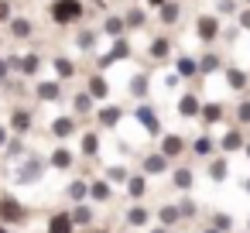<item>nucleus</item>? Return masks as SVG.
<instances>
[{
	"instance_id": "f257e3e1",
	"label": "nucleus",
	"mask_w": 250,
	"mask_h": 233,
	"mask_svg": "<svg viewBox=\"0 0 250 233\" xmlns=\"http://www.w3.org/2000/svg\"><path fill=\"white\" fill-rule=\"evenodd\" d=\"M86 14L83 7V0H52V7H48V18L59 24V28H69V24H79Z\"/></svg>"
},
{
	"instance_id": "f03ea898",
	"label": "nucleus",
	"mask_w": 250,
	"mask_h": 233,
	"mask_svg": "<svg viewBox=\"0 0 250 233\" xmlns=\"http://www.w3.org/2000/svg\"><path fill=\"white\" fill-rule=\"evenodd\" d=\"M0 223H28V209L14 195H0Z\"/></svg>"
},
{
	"instance_id": "7ed1b4c3",
	"label": "nucleus",
	"mask_w": 250,
	"mask_h": 233,
	"mask_svg": "<svg viewBox=\"0 0 250 233\" xmlns=\"http://www.w3.org/2000/svg\"><path fill=\"white\" fill-rule=\"evenodd\" d=\"M195 35H199L202 45H212V42L219 38V18H216V14H202V18L195 21Z\"/></svg>"
},
{
	"instance_id": "20e7f679",
	"label": "nucleus",
	"mask_w": 250,
	"mask_h": 233,
	"mask_svg": "<svg viewBox=\"0 0 250 233\" xmlns=\"http://www.w3.org/2000/svg\"><path fill=\"white\" fill-rule=\"evenodd\" d=\"M134 117L144 124V130H147L151 137H161V120L154 117V110H151V106H137V110H134Z\"/></svg>"
},
{
	"instance_id": "39448f33",
	"label": "nucleus",
	"mask_w": 250,
	"mask_h": 233,
	"mask_svg": "<svg viewBox=\"0 0 250 233\" xmlns=\"http://www.w3.org/2000/svg\"><path fill=\"white\" fill-rule=\"evenodd\" d=\"M130 55V45L124 42V38H117L113 42V52H106V55H100V69H106V65H113V62H120V59H127Z\"/></svg>"
},
{
	"instance_id": "423d86ee",
	"label": "nucleus",
	"mask_w": 250,
	"mask_h": 233,
	"mask_svg": "<svg viewBox=\"0 0 250 233\" xmlns=\"http://www.w3.org/2000/svg\"><path fill=\"white\" fill-rule=\"evenodd\" d=\"M185 137H178V134H165L161 137V154H168V158H178V154H185Z\"/></svg>"
},
{
	"instance_id": "0eeeda50",
	"label": "nucleus",
	"mask_w": 250,
	"mask_h": 233,
	"mask_svg": "<svg viewBox=\"0 0 250 233\" xmlns=\"http://www.w3.org/2000/svg\"><path fill=\"white\" fill-rule=\"evenodd\" d=\"M35 96H38L42 103H59V100H62V86H59V83H38V86H35Z\"/></svg>"
},
{
	"instance_id": "6e6552de",
	"label": "nucleus",
	"mask_w": 250,
	"mask_h": 233,
	"mask_svg": "<svg viewBox=\"0 0 250 233\" xmlns=\"http://www.w3.org/2000/svg\"><path fill=\"white\" fill-rule=\"evenodd\" d=\"M178 113H182V117H202V103H199V96H195V93H185V96L178 100Z\"/></svg>"
},
{
	"instance_id": "1a4fd4ad",
	"label": "nucleus",
	"mask_w": 250,
	"mask_h": 233,
	"mask_svg": "<svg viewBox=\"0 0 250 233\" xmlns=\"http://www.w3.org/2000/svg\"><path fill=\"white\" fill-rule=\"evenodd\" d=\"M72 226H76L72 212H55L48 219V233H72Z\"/></svg>"
},
{
	"instance_id": "9d476101",
	"label": "nucleus",
	"mask_w": 250,
	"mask_h": 233,
	"mask_svg": "<svg viewBox=\"0 0 250 233\" xmlns=\"http://www.w3.org/2000/svg\"><path fill=\"white\" fill-rule=\"evenodd\" d=\"M223 69V59L216 55V52H206L202 59H199V76H212V72H219Z\"/></svg>"
},
{
	"instance_id": "9b49d317",
	"label": "nucleus",
	"mask_w": 250,
	"mask_h": 233,
	"mask_svg": "<svg viewBox=\"0 0 250 233\" xmlns=\"http://www.w3.org/2000/svg\"><path fill=\"white\" fill-rule=\"evenodd\" d=\"M144 171H147V175L168 171V154H161V151H158V154H147V158H144Z\"/></svg>"
},
{
	"instance_id": "f8f14e48",
	"label": "nucleus",
	"mask_w": 250,
	"mask_h": 233,
	"mask_svg": "<svg viewBox=\"0 0 250 233\" xmlns=\"http://www.w3.org/2000/svg\"><path fill=\"white\" fill-rule=\"evenodd\" d=\"M147 55H151L154 62H165V59L171 55V42H168V38H154L151 48H147Z\"/></svg>"
},
{
	"instance_id": "ddd939ff",
	"label": "nucleus",
	"mask_w": 250,
	"mask_h": 233,
	"mask_svg": "<svg viewBox=\"0 0 250 233\" xmlns=\"http://www.w3.org/2000/svg\"><path fill=\"white\" fill-rule=\"evenodd\" d=\"M89 93H93V100H106V96H110V83H106L100 72H93V76H89Z\"/></svg>"
},
{
	"instance_id": "4468645a",
	"label": "nucleus",
	"mask_w": 250,
	"mask_h": 233,
	"mask_svg": "<svg viewBox=\"0 0 250 233\" xmlns=\"http://www.w3.org/2000/svg\"><path fill=\"white\" fill-rule=\"evenodd\" d=\"M11 130L14 134H28L31 130V113L28 110H14L11 113Z\"/></svg>"
},
{
	"instance_id": "2eb2a0df",
	"label": "nucleus",
	"mask_w": 250,
	"mask_h": 233,
	"mask_svg": "<svg viewBox=\"0 0 250 233\" xmlns=\"http://www.w3.org/2000/svg\"><path fill=\"white\" fill-rule=\"evenodd\" d=\"M52 134H55L59 141H65V137H72V134H76V120H72V117H59V120L52 124Z\"/></svg>"
},
{
	"instance_id": "dca6fc26",
	"label": "nucleus",
	"mask_w": 250,
	"mask_h": 233,
	"mask_svg": "<svg viewBox=\"0 0 250 233\" xmlns=\"http://www.w3.org/2000/svg\"><path fill=\"white\" fill-rule=\"evenodd\" d=\"M219 148H223V151H240V148H247V144H243V130H240V127H233L229 134H223Z\"/></svg>"
},
{
	"instance_id": "f3484780",
	"label": "nucleus",
	"mask_w": 250,
	"mask_h": 233,
	"mask_svg": "<svg viewBox=\"0 0 250 233\" xmlns=\"http://www.w3.org/2000/svg\"><path fill=\"white\" fill-rule=\"evenodd\" d=\"M158 14H161V24H178V14H182V7L175 4V0H165V4L158 7Z\"/></svg>"
},
{
	"instance_id": "a211bd4d",
	"label": "nucleus",
	"mask_w": 250,
	"mask_h": 233,
	"mask_svg": "<svg viewBox=\"0 0 250 233\" xmlns=\"http://www.w3.org/2000/svg\"><path fill=\"white\" fill-rule=\"evenodd\" d=\"M223 120V103H206L202 106V127H212Z\"/></svg>"
},
{
	"instance_id": "6ab92c4d",
	"label": "nucleus",
	"mask_w": 250,
	"mask_h": 233,
	"mask_svg": "<svg viewBox=\"0 0 250 233\" xmlns=\"http://www.w3.org/2000/svg\"><path fill=\"white\" fill-rule=\"evenodd\" d=\"M72 110H76L79 117H86V113L93 110V93H89V89H86V93H76V96H72Z\"/></svg>"
},
{
	"instance_id": "aec40b11",
	"label": "nucleus",
	"mask_w": 250,
	"mask_h": 233,
	"mask_svg": "<svg viewBox=\"0 0 250 233\" xmlns=\"http://www.w3.org/2000/svg\"><path fill=\"white\" fill-rule=\"evenodd\" d=\"M120 120H124V110H120V106H103V110H100V124H103V127H117Z\"/></svg>"
},
{
	"instance_id": "412c9836",
	"label": "nucleus",
	"mask_w": 250,
	"mask_h": 233,
	"mask_svg": "<svg viewBox=\"0 0 250 233\" xmlns=\"http://www.w3.org/2000/svg\"><path fill=\"white\" fill-rule=\"evenodd\" d=\"M226 83H229V89L243 93V89H247V72H243V69H226Z\"/></svg>"
},
{
	"instance_id": "4be33fe9",
	"label": "nucleus",
	"mask_w": 250,
	"mask_h": 233,
	"mask_svg": "<svg viewBox=\"0 0 250 233\" xmlns=\"http://www.w3.org/2000/svg\"><path fill=\"white\" fill-rule=\"evenodd\" d=\"M69 165H72V151H69V148H55V151H52V168L65 171Z\"/></svg>"
},
{
	"instance_id": "5701e85b",
	"label": "nucleus",
	"mask_w": 250,
	"mask_h": 233,
	"mask_svg": "<svg viewBox=\"0 0 250 233\" xmlns=\"http://www.w3.org/2000/svg\"><path fill=\"white\" fill-rule=\"evenodd\" d=\"M144 189H147L144 175H130V178H127V195H130V199H141V195H144Z\"/></svg>"
},
{
	"instance_id": "b1692460",
	"label": "nucleus",
	"mask_w": 250,
	"mask_h": 233,
	"mask_svg": "<svg viewBox=\"0 0 250 233\" xmlns=\"http://www.w3.org/2000/svg\"><path fill=\"white\" fill-rule=\"evenodd\" d=\"M11 35L14 38H28L31 35V21L28 18H11Z\"/></svg>"
},
{
	"instance_id": "393cba45",
	"label": "nucleus",
	"mask_w": 250,
	"mask_h": 233,
	"mask_svg": "<svg viewBox=\"0 0 250 233\" xmlns=\"http://www.w3.org/2000/svg\"><path fill=\"white\" fill-rule=\"evenodd\" d=\"M158 219H161V226H171V223L182 219V209L178 206H165V209H158Z\"/></svg>"
},
{
	"instance_id": "a878e982",
	"label": "nucleus",
	"mask_w": 250,
	"mask_h": 233,
	"mask_svg": "<svg viewBox=\"0 0 250 233\" xmlns=\"http://www.w3.org/2000/svg\"><path fill=\"white\" fill-rule=\"evenodd\" d=\"M124 21H127V28H144V24H147V14L137 11V7H130V11L124 14Z\"/></svg>"
},
{
	"instance_id": "bb28decb",
	"label": "nucleus",
	"mask_w": 250,
	"mask_h": 233,
	"mask_svg": "<svg viewBox=\"0 0 250 233\" xmlns=\"http://www.w3.org/2000/svg\"><path fill=\"white\" fill-rule=\"evenodd\" d=\"M38 65H42V59H38V55H24V59H18V69H21L24 76H35V72H38Z\"/></svg>"
},
{
	"instance_id": "cd10ccee",
	"label": "nucleus",
	"mask_w": 250,
	"mask_h": 233,
	"mask_svg": "<svg viewBox=\"0 0 250 233\" xmlns=\"http://www.w3.org/2000/svg\"><path fill=\"white\" fill-rule=\"evenodd\" d=\"M178 76H185V79H188V76H199V62L188 59V55H182V59H178Z\"/></svg>"
},
{
	"instance_id": "c85d7f7f",
	"label": "nucleus",
	"mask_w": 250,
	"mask_h": 233,
	"mask_svg": "<svg viewBox=\"0 0 250 233\" xmlns=\"http://www.w3.org/2000/svg\"><path fill=\"white\" fill-rule=\"evenodd\" d=\"M83 154L86 158H96L100 154V137L96 134H83Z\"/></svg>"
},
{
	"instance_id": "c756f323",
	"label": "nucleus",
	"mask_w": 250,
	"mask_h": 233,
	"mask_svg": "<svg viewBox=\"0 0 250 233\" xmlns=\"http://www.w3.org/2000/svg\"><path fill=\"white\" fill-rule=\"evenodd\" d=\"M89 192H93V199H96V202H106V199L113 195L110 182H93V185H89Z\"/></svg>"
},
{
	"instance_id": "7c9ffc66",
	"label": "nucleus",
	"mask_w": 250,
	"mask_h": 233,
	"mask_svg": "<svg viewBox=\"0 0 250 233\" xmlns=\"http://www.w3.org/2000/svg\"><path fill=\"white\" fill-rule=\"evenodd\" d=\"M124 28H127V21H120V18H106V24H103V31H106L110 38H120Z\"/></svg>"
},
{
	"instance_id": "2f4dec72",
	"label": "nucleus",
	"mask_w": 250,
	"mask_h": 233,
	"mask_svg": "<svg viewBox=\"0 0 250 233\" xmlns=\"http://www.w3.org/2000/svg\"><path fill=\"white\" fill-rule=\"evenodd\" d=\"M55 72H59V79H72V76H76L72 59H55Z\"/></svg>"
},
{
	"instance_id": "473e14b6",
	"label": "nucleus",
	"mask_w": 250,
	"mask_h": 233,
	"mask_svg": "<svg viewBox=\"0 0 250 233\" xmlns=\"http://www.w3.org/2000/svg\"><path fill=\"white\" fill-rule=\"evenodd\" d=\"M209 178H212V182H223V178H226V158H216V161L209 165Z\"/></svg>"
},
{
	"instance_id": "72a5a7b5",
	"label": "nucleus",
	"mask_w": 250,
	"mask_h": 233,
	"mask_svg": "<svg viewBox=\"0 0 250 233\" xmlns=\"http://www.w3.org/2000/svg\"><path fill=\"white\" fill-rule=\"evenodd\" d=\"M127 223H130V226H144V223H147V209H144V206H134V209L127 212Z\"/></svg>"
},
{
	"instance_id": "f704fd0d",
	"label": "nucleus",
	"mask_w": 250,
	"mask_h": 233,
	"mask_svg": "<svg viewBox=\"0 0 250 233\" xmlns=\"http://www.w3.org/2000/svg\"><path fill=\"white\" fill-rule=\"evenodd\" d=\"M130 93H134L137 100H144V93H147V76H134V79H130Z\"/></svg>"
},
{
	"instance_id": "c9c22d12",
	"label": "nucleus",
	"mask_w": 250,
	"mask_h": 233,
	"mask_svg": "<svg viewBox=\"0 0 250 233\" xmlns=\"http://www.w3.org/2000/svg\"><path fill=\"white\" fill-rule=\"evenodd\" d=\"M38 171H42V165L38 161H28V168H21V182H35Z\"/></svg>"
},
{
	"instance_id": "e433bc0d",
	"label": "nucleus",
	"mask_w": 250,
	"mask_h": 233,
	"mask_svg": "<svg viewBox=\"0 0 250 233\" xmlns=\"http://www.w3.org/2000/svg\"><path fill=\"white\" fill-rule=\"evenodd\" d=\"M72 219H76L79 226H89V219H93V212H89L86 206H76V209H72Z\"/></svg>"
},
{
	"instance_id": "4c0bfd02",
	"label": "nucleus",
	"mask_w": 250,
	"mask_h": 233,
	"mask_svg": "<svg viewBox=\"0 0 250 233\" xmlns=\"http://www.w3.org/2000/svg\"><path fill=\"white\" fill-rule=\"evenodd\" d=\"M93 38H96L93 31H79V38H76V45H79L83 52H93Z\"/></svg>"
},
{
	"instance_id": "58836bf2",
	"label": "nucleus",
	"mask_w": 250,
	"mask_h": 233,
	"mask_svg": "<svg viewBox=\"0 0 250 233\" xmlns=\"http://www.w3.org/2000/svg\"><path fill=\"white\" fill-rule=\"evenodd\" d=\"M175 185H178V189H188V185H192V171H188V168H178V171H175Z\"/></svg>"
},
{
	"instance_id": "ea45409f",
	"label": "nucleus",
	"mask_w": 250,
	"mask_h": 233,
	"mask_svg": "<svg viewBox=\"0 0 250 233\" xmlns=\"http://www.w3.org/2000/svg\"><path fill=\"white\" fill-rule=\"evenodd\" d=\"M236 120H240V127L250 124V100H240V106H236Z\"/></svg>"
},
{
	"instance_id": "a19ab883",
	"label": "nucleus",
	"mask_w": 250,
	"mask_h": 233,
	"mask_svg": "<svg viewBox=\"0 0 250 233\" xmlns=\"http://www.w3.org/2000/svg\"><path fill=\"white\" fill-rule=\"evenodd\" d=\"M192 151H195V154H212V141H209V137H199V141L192 144Z\"/></svg>"
},
{
	"instance_id": "79ce46f5",
	"label": "nucleus",
	"mask_w": 250,
	"mask_h": 233,
	"mask_svg": "<svg viewBox=\"0 0 250 233\" xmlns=\"http://www.w3.org/2000/svg\"><path fill=\"white\" fill-rule=\"evenodd\" d=\"M86 192H89V189H86V182H72V185H69V195H72V199H83Z\"/></svg>"
},
{
	"instance_id": "37998d69",
	"label": "nucleus",
	"mask_w": 250,
	"mask_h": 233,
	"mask_svg": "<svg viewBox=\"0 0 250 233\" xmlns=\"http://www.w3.org/2000/svg\"><path fill=\"white\" fill-rule=\"evenodd\" d=\"M11 21V0H0V24Z\"/></svg>"
},
{
	"instance_id": "c03bdc74",
	"label": "nucleus",
	"mask_w": 250,
	"mask_h": 233,
	"mask_svg": "<svg viewBox=\"0 0 250 233\" xmlns=\"http://www.w3.org/2000/svg\"><path fill=\"white\" fill-rule=\"evenodd\" d=\"M178 209H182V216H195V202H192V199H182Z\"/></svg>"
},
{
	"instance_id": "a18cd8bd",
	"label": "nucleus",
	"mask_w": 250,
	"mask_h": 233,
	"mask_svg": "<svg viewBox=\"0 0 250 233\" xmlns=\"http://www.w3.org/2000/svg\"><path fill=\"white\" fill-rule=\"evenodd\" d=\"M212 226H219V230H229V216L216 212V216H212Z\"/></svg>"
},
{
	"instance_id": "49530a36",
	"label": "nucleus",
	"mask_w": 250,
	"mask_h": 233,
	"mask_svg": "<svg viewBox=\"0 0 250 233\" xmlns=\"http://www.w3.org/2000/svg\"><path fill=\"white\" fill-rule=\"evenodd\" d=\"M236 21H240V28H250V7H247V11H240V18H236Z\"/></svg>"
},
{
	"instance_id": "de8ad7c7",
	"label": "nucleus",
	"mask_w": 250,
	"mask_h": 233,
	"mask_svg": "<svg viewBox=\"0 0 250 233\" xmlns=\"http://www.w3.org/2000/svg\"><path fill=\"white\" fill-rule=\"evenodd\" d=\"M106 178H127V171H124V168H110Z\"/></svg>"
},
{
	"instance_id": "09e8293b",
	"label": "nucleus",
	"mask_w": 250,
	"mask_h": 233,
	"mask_svg": "<svg viewBox=\"0 0 250 233\" xmlns=\"http://www.w3.org/2000/svg\"><path fill=\"white\" fill-rule=\"evenodd\" d=\"M7 69H11V62H7V59H0V79H7Z\"/></svg>"
},
{
	"instance_id": "8fccbe9b",
	"label": "nucleus",
	"mask_w": 250,
	"mask_h": 233,
	"mask_svg": "<svg viewBox=\"0 0 250 233\" xmlns=\"http://www.w3.org/2000/svg\"><path fill=\"white\" fill-rule=\"evenodd\" d=\"M7 144V127H0V148Z\"/></svg>"
},
{
	"instance_id": "3c124183",
	"label": "nucleus",
	"mask_w": 250,
	"mask_h": 233,
	"mask_svg": "<svg viewBox=\"0 0 250 233\" xmlns=\"http://www.w3.org/2000/svg\"><path fill=\"white\" fill-rule=\"evenodd\" d=\"M144 4H154V7H161V4H165V0H144Z\"/></svg>"
},
{
	"instance_id": "603ef678",
	"label": "nucleus",
	"mask_w": 250,
	"mask_h": 233,
	"mask_svg": "<svg viewBox=\"0 0 250 233\" xmlns=\"http://www.w3.org/2000/svg\"><path fill=\"white\" fill-rule=\"evenodd\" d=\"M151 233H168V230H165V226H158V230H151Z\"/></svg>"
},
{
	"instance_id": "864d4df0",
	"label": "nucleus",
	"mask_w": 250,
	"mask_h": 233,
	"mask_svg": "<svg viewBox=\"0 0 250 233\" xmlns=\"http://www.w3.org/2000/svg\"><path fill=\"white\" fill-rule=\"evenodd\" d=\"M0 233H11V230H7V226H4V223H0Z\"/></svg>"
},
{
	"instance_id": "5fc2aeb1",
	"label": "nucleus",
	"mask_w": 250,
	"mask_h": 233,
	"mask_svg": "<svg viewBox=\"0 0 250 233\" xmlns=\"http://www.w3.org/2000/svg\"><path fill=\"white\" fill-rule=\"evenodd\" d=\"M243 189H247V192H250V178H247V182H243Z\"/></svg>"
},
{
	"instance_id": "6e6d98bb",
	"label": "nucleus",
	"mask_w": 250,
	"mask_h": 233,
	"mask_svg": "<svg viewBox=\"0 0 250 233\" xmlns=\"http://www.w3.org/2000/svg\"><path fill=\"white\" fill-rule=\"evenodd\" d=\"M206 233H219V226H212V230H206Z\"/></svg>"
},
{
	"instance_id": "4d7b16f0",
	"label": "nucleus",
	"mask_w": 250,
	"mask_h": 233,
	"mask_svg": "<svg viewBox=\"0 0 250 233\" xmlns=\"http://www.w3.org/2000/svg\"><path fill=\"white\" fill-rule=\"evenodd\" d=\"M89 233H110V230H89Z\"/></svg>"
},
{
	"instance_id": "13d9d810",
	"label": "nucleus",
	"mask_w": 250,
	"mask_h": 233,
	"mask_svg": "<svg viewBox=\"0 0 250 233\" xmlns=\"http://www.w3.org/2000/svg\"><path fill=\"white\" fill-rule=\"evenodd\" d=\"M243 151H247V158H250V144H247V148H243Z\"/></svg>"
},
{
	"instance_id": "bf43d9fd",
	"label": "nucleus",
	"mask_w": 250,
	"mask_h": 233,
	"mask_svg": "<svg viewBox=\"0 0 250 233\" xmlns=\"http://www.w3.org/2000/svg\"><path fill=\"white\" fill-rule=\"evenodd\" d=\"M96 4H103V0H96Z\"/></svg>"
},
{
	"instance_id": "052dcab7",
	"label": "nucleus",
	"mask_w": 250,
	"mask_h": 233,
	"mask_svg": "<svg viewBox=\"0 0 250 233\" xmlns=\"http://www.w3.org/2000/svg\"><path fill=\"white\" fill-rule=\"evenodd\" d=\"M247 4H250V0H247Z\"/></svg>"
}]
</instances>
